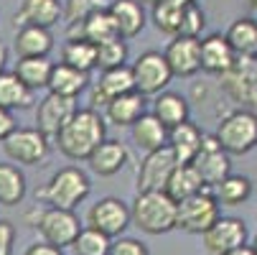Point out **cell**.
I'll list each match as a JSON object with an SVG mask.
<instances>
[{
    "mask_svg": "<svg viewBox=\"0 0 257 255\" xmlns=\"http://www.w3.org/2000/svg\"><path fill=\"white\" fill-rule=\"evenodd\" d=\"M107 138V125L104 118L94 110V107H77L74 115H71L64 128L56 133L54 143L56 148L71 158V161H87L89 153L97 148V145Z\"/></svg>",
    "mask_w": 257,
    "mask_h": 255,
    "instance_id": "1",
    "label": "cell"
},
{
    "mask_svg": "<svg viewBox=\"0 0 257 255\" xmlns=\"http://www.w3.org/2000/svg\"><path fill=\"white\" fill-rule=\"evenodd\" d=\"M130 225L145 235H166L176 230V202L163 192H138L130 207Z\"/></svg>",
    "mask_w": 257,
    "mask_h": 255,
    "instance_id": "2",
    "label": "cell"
},
{
    "mask_svg": "<svg viewBox=\"0 0 257 255\" xmlns=\"http://www.w3.org/2000/svg\"><path fill=\"white\" fill-rule=\"evenodd\" d=\"M214 138L229 156H244L257 148V113L247 107H234L216 123Z\"/></svg>",
    "mask_w": 257,
    "mask_h": 255,
    "instance_id": "3",
    "label": "cell"
},
{
    "mask_svg": "<svg viewBox=\"0 0 257 255\" xmlns=\"http://www.w3.org/2000/svg\"><path fill=\"white\" fill-rule=\"evenodd\" d=\"M89 192H92L89 176L82 168H77V166H66V168H59L49 179V184L39 192V199L46 207L74 209L89 197Z\"/></svg>",
    "mask_w": 257,
    "mask_h": 255,
    "instance_id": "4",
    "label": "cell"
},
{
    "mask_svg": "<svg viewBox=\"0 0 257 255\" xmlns=\"http://www.w3.org/2000/svg\"><path fill=\"white\" fill-rule=\"evenodd\" d=\"M219 214H222V204L216 202L209 187H204L201 192L176 204V230H183L189 235H201L216 222Z\"/></svg>",
    "mask_w": 257,
    "mask_h": 255,
    "instance_id": "5",
    "label": "cell"
},
{
    "mask_svg": "<svg viewBox=\"0 0 257 255\" xmlns=\"http://www.w3.org/2000/svg\"><path fill=\"white\" fill-rule=\"evenodd\" d=\"M219 90L237 107L257 110V61L252 56H237L224 74H219Z\"/></svg>",
    "mask_w": 257,
    "mask_h": 255,
    "instance_id": "6",
    "label": "cell"
},
{
    "mask_svg": "<svg viewBox=\"0 0 257 255\" xmlns=\"http://www.w3.org/2000/svg\"><path fill=\"white\" fill-rule=\"evenodd\" d=\"M0 145L13 163L23 166H44L51 153V140L36 128H13Z\"/></svg>",
    "mask_w": 257,
    "mask_h": 255,
    "instance_id": "7",
    "label": "cell"
},
{
    "mask_svg": "<svg viewBox=\"0 0 257 255\" xmlns=\"http://www.w3.org/2000/svg\"><path fill=\"white\" fill-rule=\"evenodd\" d=\"M130 74H133V87L145 97H156L158 92L168 90L173 79L171 66L161 51H143L130 64Z\"/></svg>",
    "mask_w": 257,
    "mask_h": 255,
    "instance_id": "8",
    "label": "cell"
},
{
    "mask_svg": "<svg viewBox=\"0 0 257 255\" xmlns=\"http://www.w3.org/2000/svg\"><path fill=\"white\" fill-rule=\"evenodd\" d=\"M31 227H36L41 232L44 242H49L54 247H61V250L71 247V242H74V237L82 230L79 217L74 214V209H59V207L41 209Z\"/></svg>",
    "mask_w": 257,
    "mask_h": 255,
    "instance_id": "9",
    "label": "cell"
},
{
    "mask_svg": "<svg viewBox=\"0 0 257 255\" xmlns=\"http://www.w3.org/2000/svg\"><path fill=\"white\" fill-rule=\"evenodd\" d=\"M87 227L107 235L109 240L120 237L130 227V207L120 197H102L87 212Z\"/></svg>",
    "mask_w": 257,
    "mask_h": 255,
    "instance_id": "10",
    "label": "cell"
},
{
    "mask_svg": "<svg viewBox=\"0 0 257 255\" xmlns=\"http://www.w3.org/2000/svg\"><path fill=\"white\" fill-rule=\"evenodd\" d=\"M191 166L196 168V174L201 176L204 187H216L227 174H232V163H229V153L219 145V140L214 135H206L201 138V145L196 156L191 158Z\"/></svg>",
    "mask_w": 257,
    "mask_h": 255,
    "instance_id": "11",
    "label": "cell"
},
{
    "mask_svg": "<svg viewBox=\"0 0 257 255\" xmlns=\"http://www.w3.org/2000/svg\"><path fill=\"white\" fill-rule=\"evenodd\" d=\"M201 242L211 255H224L239 245H247V225L239 217H216V222L201 232Z\"/></svg>",
    "mask_w": 257,
    "mask_h": 255,
    "instance_id": "12",
    "label": "cell"
},
{
    "mask_svg": "<svg viewBox=\"0 0 257 255\" xmlns=\"http://www.w3.org/2000/svg\"><path fill=\"white\" fill-rule=\"evenodd\" d=\"M74 110H77L74 97H61L49 92L36 105V130H41L49 140H54L56 133L64 128V123L74 115Z\"/></svg>",
    "mask_w": 257,
    "mask_h": 255,
    "instance_id": "13",
    "label": "cell"
},
{
    "mask_svg": "<svg viewBox=\"0 0 257 255\" xmlns=\"http://www.w3.org/2000/svg\"><path fill=\"white\" fill-rule=\"evenodd\" d=\"M176 166H178V161L171 153L168 145L145 153V158L138 166V192H158V189H163L171 171Z\"/></svg>",
    "mask_w": 257,
    "mask_h": 255,
    "instance_id": "14",
    "label": "cell"
},
{
    "mask_svg": "<svg viewBox=\"0 0 257 255\" xmlns=\"http://www.w3.org/2000/svg\"><path fill=\"white\" fill-rule=\"evenodd\" d=\"M168 66H171V74L173 77H183L189 79L194 74L201 71L199 64V39H191V36H173L168 41L166 51H163Z\"/></svg>",
    "mask_w": 257,
    "mask_h": 255,
    "instance_id": "15",
    "label": "cell"
},
{
    "mask_svg": "<svg viewBox=\"0 0 257 255\" xmlns=\"http://www.w3.org/2000/svg\"><path fill=\"white\" fill-rule=\"evenodd\" d=\"M89 102L92 107H104L109 100H115L117 95H125L133 87V74H130V66H115V69H104L97 82H89Z\"/></svg>",
    "mask_w": 257,
    "mask_h": 255,
    "instance_id": "16",
    "label": "cell"
},
{
    "mask_svg": "<svg viewBox=\"0 0 257 255\" xmlns=\"http://www.w3.org/2000/svg\"><path fill=\"white\" fill-rule=\"evenodd\" d=\"M234 59L237 54L229 46L224 33H209L206 39H199V64H201V71H206V74H214V77L224 74L234 64Z\"/></svg>",
    "mask_w": 257,
    "mask_h": 255,
    "instance_id": "17",
    "label": "cell"
},
{
    "mask_svg": "<svg viewBox=\"0 0 257 255\" xmlns=\"http://www.w3.org/2000/svg\"><path fill=\"white\" fill-rule=\"evenodd\" d=\"M89 168L97 174V176H115L120 174L127 161H130V151H127V145L120 143V140H112V138H104L97 148L89 153Z\"/></svg>",
    "mask_w": 257,
    "mask_h": 255,
    "instance_id": "18",
    "label": "cell"
},
{
    "mask_svg": "<svg viewBox=\"0 0 257 255\" xmlns=\"http://www.w3.org/2000/svg\"><path fill=\"white\" fill-rule=\"evenodd\" d=\"M107 16L112 18V26L120 39H135L145 28V11L138 0H112L107 6Z\"/></svg>",
    "mask_w": 257,
    "mask_h": 255,
    "instance_id": "19",
    "label": "cell"
},
{
    "mask_svg": "<svg viewBox=\"0 0 257 255\" xmlns=\"http://www.w3.org/2000/svg\"><path fill=\"white\" fill-rule=\"evenodd\" d=\"M143 113H148V102H145V95H140L138 90L117 95L104 105V120L117 128H130Z\"/></svg>",
    "mask_w": 257,
    "mask_h": 255,
    "instance_id": "20",
    "label": "cell"
},
{
    "mask_svg": "<svg viewBox=\"0 0 257 255\" xmlns=\"http://www.w3.org/2000/svg\"><path fill=\"white\" fill-rule=\"evenodd\" d=\"M92 77H89V71H79L74 66H69V64H54L51 66V77H49V84L46 90L54 92V95H61V97H79L87 87H89Z\"/></svg>",
    "mask_w": 257,
    "mask_h": 255,
    "instance_id": "21",
    "label": "cell"
},
{
    "mask_svg": "<svg viewBox=\"0 0 257 255\" xmlns=\"http://www.w3.org/2000/svg\"><path fill=\"white\" fill-rule=\"evenodd\" d=\"M130 135H133V143L145 153L158 151V148H163V145L168 143V128L153 113H143L130 125Z\"/></svg>",
    "mask_w": 257,
    "mask_h": 255,
    "instance_id": "22",
    "label": "cell"
},
{
    "mask_svg": "<svg viewBox=\"0 0 257 255\" xmlns=\"http://www.w3.org/2000/svg\"><path fill=\"white\" fill-rule=\"evenodd\" d=\"M201 138H204V130L196 123L186 120V123H181V125L168 130V143L166 145L171 148V153L176 156L178 163H191V158L196 156L199 145H201Z\"/></svg>",
    "mask_w": 257,
    "mask_h": 255,
    "instance_id": "23",
    "label": "cell"
},
{
    "mask_svg": "<svg viewBox=\"0 0 257 255\" xmlns=\"http://www.w3.org/2000/svg\"><path fill=\"white\" fill-rule=\"evenodd\" d=\"M168 130L181 125V123H186L189 115H191V105L189 100L183 97L181 92H171V90H163L156 95L153 100V110H151Z\"/></svg>",
    "mask_w": 257,
    "mask_h": 255,
    "instance_id": "24",
    "label": "cell"
},
{
    "mask_svg": "<svg viewBox=\"0 0 257 255\" xmlns=\"http://www.w3.org/2000/svg\"><path fill=\"white\" fill-rule=\"evenodd\" d=\"M61 18V0H21L16 23L21 26H41L51 28Z\"/></svg>",
    "mask_w": 257,
    "mask_h": 255,
    "instance_id": "25",
    "label": "cell"
},
{
    "mask_svg": "<svg viewBox=\"0 0 257 255\" xmlns=\"http://www.w3.org/2000/svg\"><path fill=\"white\" fill-rule=\"evenodd\" d=\"M13 49H16L18 59H23V56H49L51 49H54V36H51L49 28H41V26H21L16 31Z\"/></svg>",
    "mask_w": 257,
    "mask_h": 255,
    "instance_id": "26",
    "label": "cell"
},
{
    "mask_svg": "<svg viewBox=\"0 0 257 255\" xmlns=\"http://www.w3.org/2000/svg\"><path fill=\"white\" fill-rule=\"evenodd\" d=\"M69 36H74V39H87V41H92L97 46V44H104L109 39H115L117 31L112 26V18L107 16V8H99L87 21H82L77 26H69Z\"/></svg>",
    "mask_w": 257,
    "mask_h": 255,
    "instance_id": "27",
    "label": "cell"
},
{
    "mask_svg": "<svg viewBox=\"0 0 257 255\" xmlns=\"http://www.w3.org/2000/svg\"><path fill=\"white\" fill-rule=\"evenodd\" d=\"M51 66L54 61L49 56H23L16 61V69H13V74L33 92H39V90H46L49 84V77H51Z\"/></svg>",
    "mask_w": 257,
    "mask_h": 255,
    "instance_id": "28",
    "label": "cell"
},
{
    "mask_svg": "<svg viewBox=\"0 0 257 255\" xmlns=\"http://www.w3.org/2000/svg\"><path fill=\"white\" fill-rule=\"evenodd\" d=\"M36 92L28 90L13 71H0V107L3 110H28L33 107Z\"/></svg>",
    "mask_w": 257,
    "mask_h": 255,
    "instance_id": "29",
    "label": "cell"
},
{
    "mask_svg": "<svg viewBox=\"0 0 257 255\" xmlns=\"http://www.w3.org/2000/svg\"><path fill=\"white\" fill-rule=\"evenodd\" d=\"M201 189H204V181H201V176L196 174V168H194L191 163H178V166L171 171L166 187H163V192H166L176 204H178L181 199H186V197L201 192Z\"/></svg>",
    "mask_w": 257,
    "mask_h": 255,
    "instance_id": "30",
    "label": "cell"
},
{
    "mask_svg": "<svg viewBox=\"0 0 257 255\" xmlns=\"http://www.w3.org/2000/svg\"><path fill=\"white\" fill-rule=\"evenodd\" d=\"M211 192L222 207H242L252 197V179L244 174H227L216 187H211Z\"/></svg>",
    "mask_w": 257,
    "mask_h": 255,
    "instance_id": "31",
    "label": "cell"
},
{
    "mask_svg": "<svg viewBox=\"0 0 257 255\" xmlns=\"http://www.w3.org/2000/svg\"><path fill=\"white\" fill-rule=\"evenodd\" d=\"M224 36H227V41L237 56H254V51H257V18L239 16L237 21L229 23Z\"/></svg>",
    "mask_w": 257,
    "mask_h": 255,
    "instance_id": "32",
    "label": "cell"
},
{
    "mask_svg": "<svg viewBox=\"0 0 257 255\" xmlns=\"http://www.w3.org/2000/svg\"><path fill=\"white\" fill-rule=\"evenodd\" d=\"M26 199V174L16 163H0V207H16Z\"/></svg>",
    "mask_w": 257,
    "mask_h": 255,
    "instance_id": "33",
    "label": "cell"
},
{
    "mask_svg": "<svg viewBox=\"0 0 257 255\" xmlns=\"http://www.w3.org/2000/svg\"><path fill=\"white\" fill-rule=\"evenodd\" d=\"M61 64H69L79 71H92L97 69V46L87 39L69 36L66 44L61 46Z\"/></svg>",
    "mask_w": 257,
    "mask_h": 255,
    "instance_id": "34",
    "label": "cell"
},
{
    "mask_svg": "<svg viewBox=\"0 0 257 255\" xmlns=\"http://www.w3.org/2000/svg\"><path fill=\"white\" fill-rule=\"evenodd\" d=\"M183 8L186 6H176V3H171V0H158V3L153 6V26L161 33H168L173 39V36H178V28H181Z\"/></svg>",
    "mask_w": 257,
    "mask_h": 255,
    "instance_id": "35",
    "label": "cell"
},
{
    "mask_svg": "<svg viewBox=\"0 0 257 255\" xmlns=\"http://www.w3.org/2000/svg\"><path fill=\"white\" fill-rule=\"evenodd\" d=\"M127 56H130V49H127V41L115 36L104 44H97V66L104 71V69H115V66H125L127 64Z\"/></svg>",
    "mask_w": 257,
    "mask_h": 255,
    "instance_id": "36",
    "label": "cell"
},
{
    "mask_svg": "<svg viewBox=\"0 0 257 255\" xmlns=\"http://www.w3.org/2000/svg\"><path fill=\"white\" fill-rule=\"evenodd\" d=\"M109 242L112 240L107 235H102L92 227H82L79 235L74 237V242H71V250H74V255H107Z\"/></svg>",
    "mask_w": 257,
    "mask_h": 255,
    "instance_id": "37",
    "label": "cell"
},
{
    "mask_svg": "<svg viewBox=\"0 0 257 255\" xmlns=\"http://www.w3.org/2000/svg\"><path fill=\"white\" fill-rule=\"evenodd\" d=\"M99 8H104L102 0H66V6H61V18L69 26H77V23L87 21Z\"/></svg>",
    "mask_w": 257,
    "mask_h": 255,
    "instance_id": "38",
    "label": "cell"
},
{
    "mask_svg": "<svg viewBox=\"0 0 257 255\" xmlns=\"http://www.w3.org/2000/svg\"><path fill=\"white\" fill-rule=\"evenodd\" d=\"M204 28H206V16H204V11H201L196 3H191V6L183 8L178 36H191V39H199Z\"/></svg>",
    "mask_w": 257,
    "mask_h": 255,
    "instance_id": "39",
    "label": "cell"
},
{
    "mask_svg": "<svg viewBox=\"0 0 257 255\" xmlns=\"http://www.w3.org/2000/svg\"><path fill=\"white\" fill-rule=\"evenodd\" d=\"M107 255H151L148 247H145V242L135 240V237H117L109 242V252Z\"/></svg>",
    "mask_w": 257,
    "mask_h": 255,
    "instance_id": "40",
    "label": "cell"
},
{
    "mask_svg": "<svg viewBox=\"0 0 257 255\" xmlns=\"http://www.w3.org/2000/svg\"><path fill=\"white\" fill-rule=\"evenodd\" d=\"M16 245V227L11 220H0V255H13Z\"/></svg>",
    "mask_w": 257,
    "mask_h": 255,
    "instance_id": "41",
    "label": "cell"
},
{
    "mask_svg": "<svg viewBox=\"0 0 257 255\" xmlns=\"http://www.w3.org/2000/svg\"><path fill=\"white\" fill-rule=\"evenodd\" d=\"M13 128H16V118H13V113L0 107V143H3V140L11 135Z\"/></svg>",
    "mask_w": 257,
    "mask_h": 255,
    "instance_id": "42",
    "label": "cell"
},
{
    "mask_svg": "<svg viewBox=\"0 0 257 255\" xmlns=\"http://www.w3.org/2000/svg\"><path fill=\"white\" fill-rule=\"evenodd\" d=\"M23 255H64V252H61V247H54L49 242H33L26 247Z\"/></svg>",
    "mask_w": 257,
    "mask_h": 255,
    "instance_id": "43",
    "label": "cell"
},
{
    "mask_svg": "<svg viewBox=\"0 0 257 255\" xmlns=\"http://www.w3.org/2000/svg\"><path fill=\"white\" fill-rule=\"evenodd\" d=\"M6 64H8V49H6L3 41H0V71H6Z\"/></svg>",
    "mask_w": 257,
    "mask_h": 255,
    "instance_id": "44",
    "label": "cell"
},
{
    "mask_svg": "<svg viewBox=\"0 0 257 255\" xmlns=\"http://www.w3.org/2000/svg\"><path fill=\"white\" fill-rule=\"evenodd\" d=\"M224 255H252V250H249V245H239V247H234V250H229Z\"/></svg>",
    "mask_w": 257,
    "mask_h": 255,
    "instance_id": "45",
    "label": "cell"
},
{
    "mask_svg": "<svg viewBox=\"0 0 257 255\" xmlns=\"http://www.w3.org/2000/svg\"><path fill=\"white\" fill-rule=\"evenodd\" d=\"M249 250H252V255H257V232H254V237H252V242H249Z\"/></svg>",
    "mask_w": 257,
    "mask_h": 255,
    "instance_id": "46",
    "label": "cell"
},
{
    "mask_svg": "<svg viewBox=\"0 0 257 255\" xmlns=\"http://www.w3.org/2000/svg\"><path fill=\"white\" fill-rule=\"evenodd\" d=\"M244 3H247V8H249L252 13H257V0H244Z\"/></svg>",
    "mask_w": 257,
    "mask_h": 255,
    "instance_id": "47",
    "label": "cell"
},
{
    "mask_svg": "<svg viewBox=\"0 0 257 255\" xmlns=\"http://www.w3.org/2000/svg\"><path fill=\"white\" fill-rule=\"evenodd\" d=\"M171 3H176V6H191V3H196V0H171Z\"/></svg>",
    "mask_w": 257,
    "mask_h": 255,
    "instance_id": "48",
    "label": "cell"
},
{
    "mask_svg": "<svg viewBox=\"0 0 257 255\" xmlns=\"http://www.w3.org/2000/svg\"><path fill=\"white\" fill-rule=\"evenodd\" d=\"M138 3H143V6H156L158 0H138Z\"/></svg>",
    "mask_w": 257,
    "mask_h": 255,
    "instance_id": "49",
    "label": "cell"
},
{
    "mask_svg": "<svg viewBox=\"0 0 257 255\" xmlns=\"http://www.w3.org/2000/svg\"><path fill=\"white\" fill-rule=\"evenodd\" d=\"M252 59H254V61H257V51H254V56H252Z\"/></svg>",
    "mask_w": 257,
    "mask_h": 255,
    "instance_id": "50",
    "label": "cell"
},
{
    "mask_svg": "<svg viewBox=\"0 0 257 255\" xmlns=\"http://www.w3.org/2000/svg\"><path fill=\"white\" fill-rule=\"evenodd\" d=\"M254 217H257V209H254Z\"/></svg>",
    "mask_w": 257,
    "mask_h": 255,
    "instance_id": "51",
    "label": "cell"
}]
</instances>
